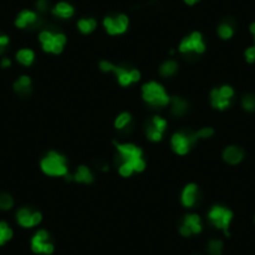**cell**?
Returning a JSON list of instances; mask_svg holds the SVG:
<instances>
[{
  "label": "cell",
  "mask_w": 255,
  "mask_h": 255,
  "mask_svg": "<svg viewBox=\"0 0 255 255\" xmlns=\"http://www.w3.org/2000/svg\"><path fill=\"white\" fill-rule=\"evenodd\" d=\"M114 145L118 151L116 155V163L127 162L130 163L134 167L135 173H142L147 168V163H145L144 158H143V150L142 148L138 145L133 144V143H119L114 140Z\"/></svg>",
  "instance_id": "6da1fadb"
},
{
  "label": "cell",
  "mask_w": 255,
  "mask_h": 255,
  "mask_svg": "<svg viewBox=\"0 0 255 255\" xmlns=\"http://www.w3.org/2000/svg\"><path fill=\"white\" fill-rule=\"evenodd\" d=\"M142 98L150 108L162 109L170 104V99L168 91L165 90L164 85L158 82H148L142 86Z\"/></svg>",
  "instance_id": "7a4b0ae2"
},
{
  "label": "cell",
  "mask_w": 255,
  "mask_h": 255,
  "mask_svg": "<svg viewBox=\"0 0 255 255\" xmlns=\"http://www.w3.org/2000/svg\"><path fill=\"white\" fill-rule=\"evenodd\" d=\"M40 169L45 175L54 178H65L69 174L68 159L55 150L46 153L40 160Z\"/></svg>",
  "instance_id": "3957f363"
},
{
  "label": "cell",
  "mask_w": 255,
  "mask_h": 255,
  "mask_svg": "<svg viewBox=\"0 0 255 255\" xmlns=\"http://www.w3.org/2000/svg\"><path fill=\"white\" fill-rule=\"evenodd\" d=\"M99 69L104 73H114L116 80L122 86H129V85L138 83L142 78V74L135 68H127L123 65H115L108 60H102L99 63Z\"/></svg>",
  "instance_id": "277c9868"
},
{
  "label": "cell",
  "mask_w": 255,
  "mask_h": 255,
  "mask_svg": "<svg viewBox=\"0 0 255 255\" xmlns=\"http://www.w3.org/2000/svg\"><path fill=\"white\" fill-rule=\"evenodd\" d=\"M38 39L42 44V50L49 54H60L66 44L65 34L53 28L42 29L38 35Z\"/></svg>",
  "instance_id": "5b68a950"
},
{
  "label": "cell",
  "mask_w": 255,
  "mask_h": 255,
  "mask_svg": "<svg viewBox=\"0 0 255 255\" xmlns=\"http://www.w3.org/2000/svg\"><path fill=\"white\" fill-rule=\"evenodd\" d=\"M198 140L196 131L190 130V129H180L171 135L170 145L175 154L187 155L191 150V148L198 143Z\"/></svg>",
  "instance_id": "8992f818"
},
{
  "label": "cell",
  "mask_w": 255,
  "mask_h": 255,
  "mask_svg": "<svg viewBox=\"0 0 255 255\" xmlns=\"http://www.w3.org/2000/svg\"><path fill=\"white\" fill-rule=\"evenodd\" d=\"M205 49H207V45H205L204 39H203V35L199 31H193L188 37L183 38V40L178 46L179 53L189 58H194L203 54Z\"/></svg>",
  "instance_id": "52a82bcc"
},
{
  "label": "cell",
  "mask_w": 255,
  "mask_h": 255,
  "mask_svg": "<svg viewBox=\"0 0 255 255\" xmlns=\"http://www.w3.org/2000/svg\"><path fill=\"white\" fill-rule=\"evenodd\" d=\"M233 212L230 209L221 205H214L208 212V220L212 227L218 228L224 232L227 236H229V227L233 220Z\"/></svg>",
  "instance_id": "ba28073f"
},
{
  "label": "cell",
  "mask_w": 255,
  "mask_h": 255,
  "mask_svg": "<svg viewBox=\"0 0 255 255\" xmlns=\"http://www.w3.org/2000/svg\"><path fill=\"white\" fill-rule=\"evenodd\" d=\"M234 94L235 91L230 85H221L219 88H214L209 95L210 105L218 110H225L232 105Z\"/></svg>",
  "instance_id": "9c48e42d"
},
{
  "label": "cell",
  "mask_w": 255,
  "mask_h": 255,
  "mask_svg": "<svg viewBox=\"0 0 255 255\" xmlns=\"http://www.w3.org/2000/svg\"><path fill=\"white\" fill-rule=\"evenodd\" d=\"M15 26L18 29H30V30H37V29H42L44 25V20L40 17V14L34 10H29V9H24L18 14L14 21Z\"/></svg>",
  "instance_id": "30bf717a"
},
{
  "label": "cell",
  "mask_w": 255,
  "mask_h": 255,
  "mask_svg": "<svg viewBox=\"0 0 255 255\" xmlns=\"http://www.w3.org/2000/svg\"><path fill=\"white\" fill-rule=\"evenodd\" d=\"M103 26L109 35H122L129 28V18L125 14L108 15L103 20Z\"/></svg>",
  "instance_id": "8fae6325"
},
{
  "label": "cell",
  "mask_w": 255,
  "mask_h": 255,
  "mask_svg": "<svg viewBox=\"0 0 255 255\" xmlns=\"http://www.w3.org/2000/svg\"><path fill=\"white\" fill-rule=\"evenodd\" d=\"M31 250L37 254H46L50 255L54 252V245L50 241L49 233L44 229L38 230L31 238Z\"/></svg>",
  "instance_id": "7c38bea8"
},
{
  "label": "cell",
  "mask_w": 255,
  "mask_h": 255,
  "mask_svg": "<svg viewBox=\"0 0 255 255\" xmlns=\"http://www.w3.org/2000/svg\"><path fill=\"white\" fill-rule=\"evenodd\" d=\"M201 230H203V223H201L200 216L198 214H194V212L187 214L182 219L180 224H179V233H180V235L188 236V238L191 235L200 234Z\"/></svg>",
  "instance_id": "4fadbf2b"
},
{
  "label": "cell",
  "mask_w": 255,
  "mask_h": 255,
  "mask_svg": "<svg viewBox=\"0 0 255 255\" xmlns=\"http://www.w3.org/2000/svg\"><path fill=\"white\" fill-rule=\"evenodd\" d=\"M18 224L21 228H34L39 225L42 220V212L28 207H21L15 214Z\"/></svg>",
  "instance_id": "5bb4252c"
},
{
  "label": "cell",
  "mask_w": 255,
  "mask_h": 255,
  "mask_svg": "<svg viewBox=\"0 0 255 255\" xmlns=\"http://www.w3.org/2000/svg\"><path fill=\"white\" fill-rule=\"evenodd\" d=\"M199 188L198 185L194 183H189L185 185V188L182 191V196H180V201L182 205L187 209H193L198 205L199 203Z\"/></svg>",
  "instance_id": "9a60e30c"
},
{
  "label": "cell",
  "mask_w": 255,
  "mask_h": 255,
  "mask_svg": "<svg viewBox=\"0 0 255 255\" xmlns=\"http://www.w3.org/2000/svg\"><path fill=\"white\" fill-rule=\"evenodd\" d=\"M224 162L230 165H236L244 159V150L238 145H229L223 151Z\"/></svg>",
  "instance_id": "2e32d148"
},
{
  "label": "cell",
  "mask_w": 255,
  "mask_h": 255,
  "mask_svg": "<svg viewBox=\"0 0 255 255\" xmlns=\"http://www.w3.org/2000/svg\"><path fill=\"white\" fill-rule=\"evenodd\" d=\"M31 85H33V83H31V79L29 75H20V77L15 80L14 84H13V90H14L19 97L26 98L30 95L31 90H33Z\"/></svg>",
  "instance_id": "e0dca14e"
},
{
  "label": "cell",
  "mask_w": 255,
  "mask_h": 255,
  "mask_svg": "<svg viewBox=\"0 0 255 255\" xmlns=\"http://www.w3.org/2000/svg\"><path fill=\"white\" fill-rule=\"evenodd\" d=\"M74 13H75L74 6L66 1H59L58 4H55L54 8H51V14L59 19H70Z\"/></svg>",
  "instance_id": "ac0fdd59"
},
{
  "label": "cell",
  "mask_w": 255,
  "mask_h": 255,
  "mask_svg": "<svg viewBox=\"0 0 255 255\" xmlns=\"http://www.w3.org/2000/svg\"><path fill=\"white\" fill-rule=\"evenodd\" d=\"M170 111L174 116H184L189 110V103L182 97H173L170 99Z\"/></svg>",
  "instance_id": "d6986e66"
},
{
  "label": "cell",
  "mask_w": 255,
  "mask_h": 255,
  "mask_svg": "<svg viewBox=\"0 0 255 255\" xmlns=\"http://www.w3.org/2000/svg\"><path fill=\"white\" fill-rule=\"evenodd\" d=\"M234 33H235V23H234V20L227 18V19H224L219 24L218 35L223 40H229L230 38H233Z\"/></svg>",
  "instance_id": "ffe728a7"
},
{
  "label": "cell",
  "mask_w": 255,
  "mask_h": 255,
  "mask_svg": "<svg viewBox=\"0 0 255 255\" xmlns=\"http://www.w3.org/2000/svg\"><path fill=\"white\" fill-rule=\"evenodd\" d=\"M73 180L77 183H82V184H90L94 182V174L88 167L80 165L78 167L77 171L73 174Z\"/></svg>",
  "instance_id": "44dd1931"
},
{
  "label": "cell",
  "mask_w": 255,
  "mask_h": 255,
  "mask_svg": "<svg viewBox=\"0 0 255 255\" xmlns=\"http://www.w3.org/2000/svg\"><path fill=\"white\" fill-rule=\"evenodd\" d=\"M15 59H17V62L19 63L20 65L30 66L35 60V53L34 50H31L29 48H21L17 51Z\"/></svg>",
  "instance_id": "7402d4cb"
},
{
  "label": "cell",
  "mask_w": 255,
  "mask_h": 255,
  "mask_svg": "<svg viewBox=\"0 0 255 255\" xmlns=\"http://www.w3.org/2000/svg\"><path fill=\"white\" fill-rule=\"evenodd\" d=\"M178 69H179L178 62H175V60L173 59L165 60L162 65L159 66V75L163 78L174 77V75L178 73Z\"/></svg>",
  "instance_id": "603a6c76"
},
{
  "label": "cell",
  "mask_w": 255,
  "mask_h": 255,
  "mask_svg": "<svg viewBox=\"0 0 255 255\" xmlns=\"http://www.w3.org/2000/svg\"><path fill=\"white\" fill-rule=\"evenodd\" d=\"M77 26L82 34L88 35L91 34V33L97 29L98 23L94 18H82V19L78 20Z\"/></svg>",
  "instance_id": "cb8c5ba5"
},
{
  "label": "cell",
  "mask_w": 255,
  "mask_h": 255,
  "mask_svg": "<svg viewBox=\"0 0 255 255\" xmlns=\"http://www.w3.org/2000/svg\"><path fill=\"white\" fill-rule=\"evenodd\" d=\"M131 122H133V118H131V114L128 113V111H123L119 115L116 116L115 122H114V127L118 131H125L128 128L130 127Z\"/></svg>",
  "instance_id": "d4e9b609"
},
{
  "label": "cell",
  "mask_w": 255,
  "mask_h": 255,
  "mask_svg": "<svg viewBox=\"0 0 255 255\" xmlns=\"http://www.w3.org/2000/svg\"><path fill=\"white\" fill-rule=\"evenodd\" d=\"M14 233L6 221H0V247L13 238Z\"/></svg>",
  "instance_id": "484cf974"
},
{
  "label": "cell",
  "mask_w": 255,
  "mask_h": 255,
  "mask_svg": "<svg viewBox=\"0 0 255 255\" xmlns=\"http://www.w3.org/2000/svg\"><path fill=\"white\" fill-rule=\"evenodd\" d=\"M147 125L151 127L153 129H155V130L160 131V133L165 134V131H167V128H168V122L164 119V118H162V116L154 115L153 118L148 122Z\"/></svg>",
  "instance_id": "4316f807"
},
{
  "label": "cell",
  "mask_w": 255,
  "mask_h": 255,
  "mask_svg": "<svg viewBox=\"0 0 255 255\" xmlns=\"http://www.w3.org/2000/svg\"><path fill=\"white\" fill-rule=\"evenodd\" d=\"M14 207V198L9 193H0V210L8 212Z\"/></svg>",
  "instance_id": "83f0119b"
},
{
  "label": "cell",
  "mask_w": 255,
  "mask_h": 255,
  "mask_svg": "<svg viewBox=\"0 0 255 255\" xmlns=\"http://www.w3.org/2000/svg\"><path fill=\"white\" fill-rule=\"evenodd\" d=\"M116 165H118V173H119V175L123 176V178H129V176L133 175V173H135L134 167L130 163L122 162L116 163Z\"/></svg>",
  "instance_id": "f1b7e54d"
},
{
  "label": "cell",
  "mask_w": 255,
  "mask_h": 255,
  "mask_svg": "<svg viewBox=\"0 0 255 255\" xmlns=\"http://www.w3.org/2000/svg\"><path fill=\"white\" fill-rule=\"evenodd\" d=\"M208 252L210 255H220L223 252V241L219 239H212L208 244Z\"/></svg>",
  "instance_id": "f546056e"
},
{
  "label": "cell",
  "mask_w": 255,
  "mask_h": 255,
  "mask_svg": "<svg viewBox=\"0 0 255 255\" xmlns=\"http://www.w3.org/2000/svg\"><path fill=\"white\" fill-rule=\"evenodd\" d=\"M241 106L244 108V110L255 111V95L254 94H247V95L241 99Z\"/></svg>",
  "instance_id": "4dcf8cb0"
},
{
  "label": "cell",
  "mask_w": 255,
  "mask_h": 255,
  "mask_svg": "<svg viewBox=\"0 0 255 255\" xmlns=\"http://www.w3.org/2000/svg\"><path fill=\"white\" fill-rule=\"evenodd\" d=\"M214 135V129L212 128H201L196 131V136H198V139H209L212 136Z\"/></svg>",
  "instance_id": "1f68e13d"
},
{
  "label": "cell",
  "mask_w": 255,
  "mask_h": 255,
  "mask_svg": "<svg viewBox=\"0 0 255 255\" xmlns=\"http://www.w3.org/2000/svg\"><path fill=\"white\" fill-rule=\"evenodd\" d=\"M35 9L39 14H44V13L48 12L49 9V1L48 0H37L35 3Z\"/></svg>",
  "instance_id": "d6a6232c"
},
{
  "label": "cell",
  "mask_w": 255,
  "mask_h": 255,
  "mask_svg": "<svg viewBox=\"0 0 255 255\" xmlns=\"http://www.w3.org/2000/svg\"><path fill=\"white\" fill-rule=\"evenodd\" d=\"M9 42H10V39H9L8 35L1 34V33H0V55H3L4 53H5Z\"/></svg>",
  "instance_id": "836d02e7"
},
{
  "label": "cell",
  "mask_w": 255,
  "mask_h": 255,
  "mask_svg": "<svg viewBox=\"0 0 255 255\" xmlns=\"http://www.w3.org/2000/svg\"><path fill=\"white\" fill-rule=\"evenodd\" d=\"M244 55H245V60H247L248 63H250V64L254 63L255 62V45L249 46V48L245 50Z\"/></svg>",
  "instance_id": "e575fe53"
},
{
  "label": "cell",
  "mask_w": 255,
  "mask_h": 255,
  "mask_svg": "<svg viewBox=\"0 0 255 255\" xmlns=\"http://www.w3.org/2000/svg\"><path fill=\"white\" fill-rule=\"evenodd\" d=\"M0 66L4 69L10 68V66H12V60H10V58H1V60H0Z\"/></svg>",
  "instance_id": "d590c367"
},
{
  "label": "cell",
  "mask_w": 255,
  "mask_h": 255,
  "mask_svg": "<svg viewBox=\"0 0 255 255\" xmlns=\"http://www.w3.org/2000/svg\"><path fill=\"white\" fill-rule=\"evenodd\" d=\"M198 1H199V0H184V3L187 4V5H190V6L194 5V4H196Z\"/></svg>",
  "instance_id": "8d00e7d4"
},
{
  "label": "cell",
  "mask_w": 255,
  "mask_h": 255,
  "mask_svg": "<svg viewBox=\"0 0 255 255\" xmlns=\"http://www.w3.org/2000/svg\"><path fill=\"white\" fill-rule=\"evenodd\" d=\"M249 30H250V33H252V34L254 35V42H255V23H253L252 25H250Z\"/></svg>",
  "instance_id": "74e56055"
},
{
  "label": "cell",
  "mask_w": 255,
  "mask_h": 255,
  "mask_svg": "<svg viewBox=\"0 0 255 255\" xmlns=\"http://www.w3.org/2000/svg\"><path fill=\"white\" fill-rule=\"evenodd\" d=\"M254 223H255V218H254Z\"/></svg>",
  "instance_id": "f35d334b"
}]
</instances>
